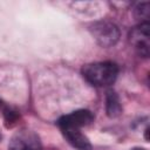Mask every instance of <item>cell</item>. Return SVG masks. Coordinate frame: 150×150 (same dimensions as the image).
<instances>
[{
  "label": "cell",
  "mask_w": 150,
  "mask_h": 150,
  "mask_svg": "<svg viewBox=\"0 0 150 150\" xmlns=\"http://www.w3.org/2000/svg\"><path fill=\"white\" fill-rule=\"evenodd\" d=\"M69 144H71L77 150H91V144L87 136L81 132V129H62L61 130Z\"/></svg>",
  "instance_id": "obj_6"
},
{
  "label": "cell",
  "mask_w": 150,
  "mask_h": 150,
  "mask_svg": "<svg viewBox=\"0 0 150 150\" xmlns=\"http://www.w3.org/2000/svg\"><path fill=\"white\" fill-rule=\"evenodd\" d=\"M9 150H41L39 136L30 130L18 131L8 144Z\"/></svg>",
  "instance_id": "obj_3"
},
{
  "label": "cell",
  "mask_w": 150,
  "mask_h": 150,
  "mask_svg": "<svg viewBox=\"0 0 150 150\" xmlns=\"http://www.w3.org/2000/svg\"><path fill=\"white\" fill-rule=\"evenodd\" d=\"M93 121H94L93 112L87 109H81V110H76V111H73L71 114L62 116L57 121V125L61 130L69 129V128L81 129L82 127L89 125Z\"/></svg>",
  "instance_id": "obj_5"
},
{
  "label": "cell",
  "mask_w": 150,
  "mask_h": 150,
  "mask_svg": "<svg viewBox=\"0 0 150 150\" xmlns=\"http://www.w3.org/2000/svg\"><path fill=\"white\" fill-rule=\"evenodd\" d=\"M134 15L137 20H139V23L142 22H149V2H139L134 8Z\"/></svg>",
  "instance_id": "obj_8"
},
{
  "label": "cell",
  "mask_w": 150,
  "mask_h": 150,
  "mask_svg": "<svg viewBox=\"0 0 150 150\" xmlns=\"http://www.w3.org/2000/svg\"><path fill=\"white\" fill-rule=\"evenodd\" d=\"M105 109H107L108 116H110V117H116L122 112V105H121L120 98H118L117 94L114 90H108L107 91Z\"/></svg>",
  "instance_id": "obj_7"
},
{
  "label": "cell",
  "mask_w": 150,
  "mask_h": 150,
  "mask_svg": "<svg viewBox=\"0 0 150 150\" xmlns=\"http://www.w3.org/2000/svg\"><path fill=\"white\" fill-rule=\"evenodd\" d=\"M90 32L98 45L102 47H111L120 39L118 27L109 21H96L91 25Z\"/></svg>",
  "instance_id": "obj_2"
},
{
  "label": "cell",
  "mask_w": 150,
  "mask_h": 150,
  "mask_svg": "<svg viewBox=\"0 0 150 150\" xmlns=\"http://www.w3.org/2000/svg\"><path fill=\"white\" fill-rule=\"evenodd\" d=\"M82 75L87 82L95 87H107L115 82L118 75V67L110 61L88 63L82 69Z\"/></svg>",
  "instance_id": "obj_1"
},
{
  "label": "cell",
  "mask_w": 150,
  "mask_h": 150,
  "mask_svg": "<svg viewBox=\"0 0 150 150\" xmlns=\"http://www.w3.org/2000/svg\"><path fill=\"white\" fill-rule=\"evenodd\" d=\"M132 150H145V149H139V148H136V149H132Z\"/></svg>",
  "instance_id": "obj_9"
},
{
  "label": "cell",
  "mask_w": 150,
  "mask_h": 150,
  "mask_svg": "<svg viewBox=\"0 0 150 150\" xmlns=\"http://www.w3.org/2000/svg\"><path fill=\"white\" fill-rule=\"evenodd\" d=\"M129 40L138 55L149 56V22L138 23L130 32Z\"/></svg>",
  "instance_id": "obj_4"
}]
</instances>
